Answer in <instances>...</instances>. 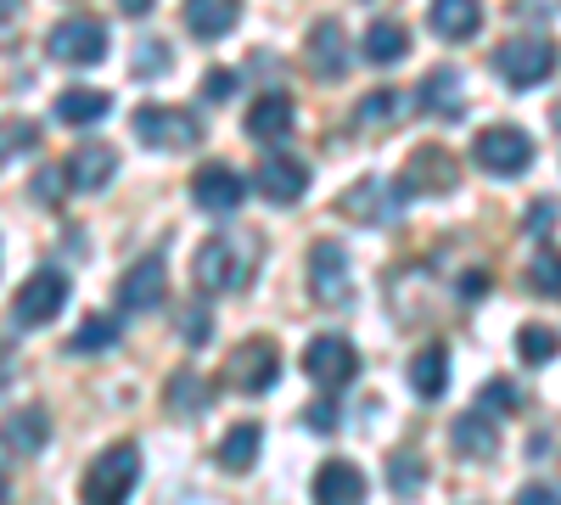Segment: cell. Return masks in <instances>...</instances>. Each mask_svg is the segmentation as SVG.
<instances>
[{
    "mask_svg": "<svg viewBox=\"0 0 561 505\" xmlns=\"http://www.w3.org/2000/svg\"><path fill=\"white\" fill-rule=\"evenodd\" d=\"M259 269V242L253 237H237V231H219L197 248V292H242Z\"/></svg>",
    "mask_w": 561,
    "mask_h": 505,
    "instance_id": "obj_1",
    "label": "cell"
},
{
    "mask_svg": "<svg viewBox=\"0 0 561 505\" xmlns=\"http://www.w3.org/2000/svg\"><path fill=\"white\" fill-rule=\"evenodd\" d=\"M135 483H140V455H135V444H113L107 455H96V467L84 472L79 500H90V505H107V500H124Z\"/></svg>",
    "mask_w": 561,
    "mask_h": 505,
    "instance_id": "obj_2",
    "label": "cell"
},
{
    "mask_svg": "<svg viewBox=\"0 0 561 505\" xmlns=\"http://www.w3.org/2000/svg\"><path fill=\"white\" fill-rule=\"evenodd\" d=\"M45 51H51L57 62H68V68H96V62L107 57V28H102L96 18L73 12V18H62V23L51 28Z\"/></svg>",
    "mask_w": 561,
    "mask_h": 505,
    "instance_id": "obj_3",
    "label": "cell"
},
{
    "mask_svg": "<svg viewBox=\"0 0 561 505\" xmlns=\"http://www.w3.org/2000/svg\"><path fill=\"white\" fill-rule=\"evenodd\" d=\"M275 377H280V348L270 337H248L225 359V382L242 393H264V388H275Z\"/></svg>",
    "mask_w": 561,
    "mask_h": 505,
    "instance_id": "obj_4",
    "label": "cell"
},
{
    "mask_svg": "<svg viewBox=\"0 0 561 505\" xmlns=\"http://www.w3.org/2000/svg\"><path fill=\"white\" fill-rule=\"evenodd\" d=\"M494 68H500L505 84H517V90L545 84L556 73V45L550 39H505L494 51Z\"/></svg>",
    "mask_w": 561,
    "mask_h": 505,
    "instance_id": "obj_5",
    "label": "cell"
},
{
    "mask_svg": "<svg viewBox=\"0 0 561 505\" xmlns=\"http://www.w3.org/2000/svg\"><path fill=\"white\" fill-rule=\"evenodd\" d=\"M135 135H140L147 147L180 152V147L203 141V124H197V113H185V107H140V113H135Z\"/></svg>",
    "mask_w": 561,
    "mask_h": 505,
    "instance_id": "obj_6",
    "label": "cell"
},
{
    "mask_svg": "<svg viewBox=\"0 0 561 505\" xmlns=\"http://www.w3.org/2000/svg\"><path fill=\"white\" fill-rule=\"evenodd\" d=\"M472 158L489 174H523L534 163V141H528L523 129H511V124H494V129H483L478 141H472Z\"/></svg>",
    "mask_w": 561,
    "mask_h": 505,
    "instance_id": "obj_7",
    "label": "cell"
},
{
    "mask_svg": "<svg viewBox=\"0 0 561 505\" xmlns=\"http://www.w3.org/2000/svg\"><path fill=\"white\" fill-rule=\"evenodd\" d=\"M62 303H68V275L62 269H34L12 298V314L23 326H45V320H57Z\"/></svg>",
    "mask_w": 561,
    "mask_h": 505,
    "instance_id": "obj_8",
    "label": "cell"
},
{
    "mask_svg": "<svg viewBox=\"0 0 561 505\" xmlns=\"http://www.w3.org/2000/svg\"><path fill=\"white\" fill-rule=\"evenodd\" d=\"M304 371H309V382H320V388H348V382L359 377V354H354L348 337H314V343L304 348Z\"/></svg>",
    "mask_w": 561,
    "mask_h": 505,
    "instance_id": "obj_9",
    "label": "cell"
},
{
    "mask_svg": "<svg viewBox=\"0 0 561 505\" xmlns=\"http://www.w3.org/2000/svg\"><path fill=\"white\" fill-rule=\"evenodd\" d=\"M304 68H309L314 79H343V73H348V34H343L337 18H320V23L309 28V39H304Z\"/></svg>",
    "mask_w": 561,
    "mask_h": 505,
    "instance_id": "obj_10",
    "label": "cell"
},
{
    "mask_svg": "<svg viewBox=\"0 0 561 505\" xmlns=\"http://www.w3.org/2000/svg\"><path fill=\"white\" fill-rule=\"evenodd\" d=\"M337 219H348V225L399 219V192L388 186V180H354V186L337 197Z\"/></svg>",
    "mask_w": 561,
    "mask_h": 505,
    "instance_id": "obj_11",
    "label": "cell"
},
{
    "mask_svg": "<svg viewBox=\"0 0 561 505\" xmlns=\"http://www.w3.org/2000/svg\"><path fill=\"white\" fill-rule=\"evenodd\" d=\"M309 292L320 303H348L354 282H348V253L337 242H314V253H309Z\"/></svg>",
    "mask_w": 561,
    "mask_h": 505,
    "instance_id": "obj_12",
    "label": "cell"
},
{
    "mask_svg": "<svg viewBox=\"0 0 561 505\" xmlns=\"http://www.w3.org/2000/svg\"><path fill=\"white\" fill-rule=\"evenodd\" d=\"M253 186H259L264 203L293 208V203L309 192V163H298V158H264L259 174H253Z\"/></svg>",
    "mask_w": 561,
    "mask_h": 505,
    "instance_id": "obj_13",
    "label": "cell"
},
{
    "mask_svg": "<svg viewBox=\"0 0 561 505\" xmlns=\"http://www.w3.org/2000/svg\"><path fill=\"white\" fill-rule=\"evenodd\" d=\"M192 197H197V208H208V214H230V208H242L248 180H242L237 169H225V163H203V169L192 174Z\"/></svg>",
    "mask_w": 561,
    "mask_h": 505,
    "instance_id": "obj_14",
    "label": "cell"
},
{
    "mask_svg": "<svg viewBox=\"0 0 561 505\" xmlns=\"http://www.w3.org/2000/svg\"><path fill=\"white\" fill-rule=\"evenodd\" d=\"M460 186V169H455V158L444 152V147H421V152H410V163H404V192L415 197V192H455Z\"/></svg>",
    "mask_w": 561,
    "mask_h": 505,
    "instance_id": "obj_15",
    "label": "cell"
},
{
    "mask_svg": "<svg viewBox=\"0 0 561 505\" xmlns=\"http://www.w3.org/2000/svg\"><path fill=\"white\" fill-rule=\"evenodd\" d=\"M62 174L73 180L79 192H102V186H113V174H118V152H113L107 141H79V147L68 152Z\"/></svg>",
    "mask_w": 561,
    "mask_h": 505,
    "instance_id": "obj_16",
    "label": "cell"
},
{
    "mask_svg": "<svg viewBox=\"0 0 561 505\" xmlns=\"http://www.w3.org/2000/svg\"><path fill=\"white\" fill-rule=\"evenodd\" d=\"M163 292H169V269H163V259H140V264H129V275L118 282V309H129V314L158 309Z\"/></svg>",
    "mask_w": 561,
    "mask_h": 505,
    "instance_id": "obj_17",
    "label": "cell"
},
{
    "mask_svg": "<svg viewBox=\"0 0 561 505\" xmlns=\"http://www.w3.org/2000/svg\"><path fill=\"white\" fill-rule=\"evenodd\" d=\"M449 444H455V455H466V461H494L500 455V427H494L489 410H472V416H460L449 427Z\"/></svg>",
    "mask_w": 561,
    "mask_h": 505,
    "instance_id": "obj_18",
    "label": "cell"
},
{
    "mask_svg": "<svg viewBox=\"0 0 561 505\" xmlns=\"http://www.w3.org/2000/svg\"><path fill=\"white\" fill-rule=\"evenodd\" d=\"M248 135H253V141H287V135H293V96H280V90L259 96L248 107Z\"/></svg>",
    "mask_w": 561,
    "mask_h": 505,
    "instance_id": "obj_19",
    "label": "cell"
},
{
    "mask_svg": "<svg viewBox=\"0 0 561 505\" xmlns=\"http://www.w3.org/2000/svg\"><path fill=\"white\" fill-rule=\"evenodd\" d=\"M242 18V0H185V28L197 39H225Z\"/></svg>",
    "mask_w": 561,
    "mask_h": 505,
    "instance_id": "obj_20",
    "label": "cell"
},
{
    "mask_svg": "<svg viewBox=\"0 0 561 505\" xmlns=\"http://www.w3.org/2000/svg\"><path fill=\"white\" fill-rule=\"evenodd\" d=\"M0 444L12 455H39L51 444V416H45V410H18V416L0 422Z\"/></svg>",
    "mask_w": 561,
    "mask_h": 505,
    "instance_id": "obj_21",
    "label": "cell"
},
{
    "mask_svg": "<svg viewBox=\"0 0 561 505\" xmlns=\"http://www.w3.org/2000/svg\"><path fill=\"white\" fill-rule=\"evenodd\" d=\"M314 500H325V505H354V500H365V472H359L354 461H325V467L314 472Z\"/></svg>",
    "mask_w": 561,
    "mask_h": 505,
    "instance_id": "obj_22",
    "label": "cell"
},
{
    "mask_svg": "<svg viewBox=\"0 0 561 505\" xmlns=\"http://www.w3.org/2000/svg\"><path fill=\"white\" fill-rule=\"evenodd\" d=\"M483 28V0H433V34L438 39H472Z\"/></svg>",
    "mask_w": 561,
    "mask_h": 505,
    "instance_id": "obj_23",
    "label": "cell"
},
{
    "mask_svg": "<svg viewBox=\"0 0 561 505\" xmlns=\"http://www.w3.org/2000/svg\"><path fill=\"white\" fill-rule=\"evenodd\" d=\"M259 444H264V427L259 422H237V427H230L225 438H219V467L225 472H248L253 461H259Z\"/></svg>",
    "mask_w": 561,
    "mask_h": 505,
    "instance_id": "obj_24",
    "label": "cell"
},
{
    "mask_svg": "<svg viewBox=\"0 0 561 505\" xmlns=\"http://www.w3.org/2000/svg\"><path fill=\"white\" fill-rule=\"evenodd\" d=\"M410 388L421 399H438L449 388V354H444V343H427V348L410 359Z\"/></svg>",
    "mask_w": 561,
    "mask_h": 505,
    "instance_id": "obj_25",
    "label": "cell"
},
{
    "mask_svg": "<svg viewBox=\"0 0 561 505\" xmlns=\"http://www.w3.org/2000/svg\"><path fill=\"white\" fill-rule=\"evenodd\" d=\"M421 107L438 113V118H460V73L455 68H433L427 79H421Z\"/></svg>",
    "mask_w": 561,
    "mask_h": 505,
    "instance_id": "obj_26",
    "label": "cell"
},
{
    "mask_svg": "<svg viewBox=\"0 0 561 505\" xmlns=\"http://www.w3.org/2000/svg\"><path fill=\"white\" fill-rule=\"evenodd\" d=\"M404 51H410V34L393 18H377V23L365 28V62L388 68V62H404Z\"/></svg>",
    "mask_w": 561,
    "mask_h": 505,
    "instance_id": "obj_27",
    "label": "cell"
},
{
    "mask_svg": "<svg viewBox=\"0 0 561 505\" xmlns=\"http://www.w3.org/2000/svg\"><path fill=\"white\" fill-rule=\"evenodd\" d=\"M107 90H90V84H79V90H62L57 96V118L62 124H96V118H107Z\"/></svg>",
    "mask_w": 561,
    "mask_h": 505,
    "instance_id": "obj_28",
    "label": "cell"
},
{
    "mask_svg": "<svg viewBox=\"0 0 561 505\" xmlns=\"http://www.w3.org/2000/svg\"><path fill=\"white\" fill-rule=\"evenodd\" d=\"M404 118V96L399 90H370L359 102V129H393Z\"/></svg>",
    "mask_w": 561,
    "mask_h": 505,
    "instance_id": "obj_29",
    "label": "cell"
},
{
    "mask_svg": "<svg viewBox=\"0 0 561 505\" xmlns=\"http://www.w3.org/2000/svg\"><path fill=\"white\" fill-rule=\"evenodd\" d=\"M208 399H214V388L197 371H180L169 382V410H174V416H197V410H208Z\"/></svg>",
    "mask_w": 561,
    "mask_h": 505,
    "instance_id": "obj_30",
    "label": "cell"
},
{
    "mask_svg": "<svg viewBox=\"0 0 561 505\" xmlns=\"http://www.w3.org/2000/svg\"><path fill=\"white\" fill-rule=\"evenodd\" d=\"M517 354H523L528 365H550V359L561 354V332H550V326H539V320H534V326L517 332Z\"/></svg>",
    "mask_w": 561,
    "mask_h": 505,
    "instance_id": "obj_31",
    "label": "cell"
},
{
    "mask_svg": "<svg viewBox=\"0 0 561 505\" xmlns=\"http://www.w3.org/2000/svg\"><path fill=\"white\" fill-rule=\"evenodd\" d=\"M528 287L545 292V298H561V253L556 248H539L534 264H528Z\"/></svg>",
    "mask_w": 561,
    "mask_h": 505,
    "instance_id": "obj_32",
    "label": "cell"
},
{
    "mask_svg": "<svg viewBox=\"0 0 561 505\" xmlns=\"http://www.w3.org/2000/svg\"><path fill=\"white\" fill-rule=\"evenodd\" d=\"M107 343H118V320H107V314H90L84 326L73 332V354H96V348H107Z\"/></svg>",
    "mask_w": 561,
    "mask_h": 505,
    "instance_id": "obj_33",
    "label": "cell"
},
{
    "mask_svg": "<svg viewBox=\"0 0 561 505\" xmlns=\"http://www.w3.org/2000/svg\"><path fill=\"white\" fill-rule=\"evenodd\" d=\"M34 141H39V129L28 118H7V124H0V163H7L12 152H28Z\"/></svg>",
    "mask_w": 561,
    "mask_h": 505,
    "instance_id": "obj_34",
    "label": "cell"
},
{
    "mask_svg": "<svg viewBox=\"0 0 561 505\" xmlns=\"http://www.w3.org/2000/svg\"><path fill=\"white\" fill-rule=\"evenodd\" d=\"M135 51H140V57H135V73H152V68L169 73V45H163V39H140Z\"/></svg>",
    "mask_w": 561,
    "mask_h": 505,
    "instance_id": "obj_35",
    "label": "cell"
},
{
    "mask_svg": "<svg viewBox=\"0 0 561 505\" xmlns=\"http://www.w3.org/2000/svg\"><path fill=\"white\" fill-rule=\"evenodd\" d=\"M180 337H185V343H208V337H214V314H208V309H185V314H180Z\"/></svg>",
    "mask_w": 561,
    "mask_h": 505,
    "instance_id": "obj_36",
    "label": "cell"
},
{
    "mask_svg": "<svg viewBox=\"0 0 561 505\" xmlns=\"http://www.w3.org/2000/svg\"><path fill=\"white\" fill-rule=\"evenodd\" d=\"M478 410H489V416H500V410H517V388H511V382H489Z\"/></svg>",
    "mask_w": 561,
    "mask_h": 505,
    "instance_id": "obj_37",
    "label": "cell"
},
{
    "mask_svg": "<svg viewBox=\"0 0 561 505\" xmlns=\"http://www.w3.org/2000/svg\"><path fill=\"white\" fill-rule=\"evenodd\" d=\"M203 96H208V102H230V96H237V73H230V68H214V73L203 79Z\"/></svg>",
    "mask_w": 561,
    "mask_h": 505,
    "instance_id": "obj_38",
    "label": "cell"
},
{
    "mask_svg": "<svg viewBox=\"0 0 561 505\" xmlns=\"http://www.w3.org/2000/svg\"><path fill=\"white\" fill-rule=\"evenodd\" d=\"M304 422H309L314 433H332V427H337V404H332V399H314V404L304 410Z\"/></svg>",
    "mask_w": 561,
    "mask_h": 505,
    "instance_id": "obj_39",
    "label": "cell"
},
{
    "mask_svg": "<svg viewBox=\"0 0 561 505\" xmlns=\"http://www.w3.org/2000/svg\"><path fill=\"white\" fill-rule=\"evenodd\" d=\"M415 478H421V472H415L410 455H393V489H399V494H410V489H415Z\"/></svg>",
    "mask_w": 561,
    "mask_h": 505,
    "instance_id": "obj_40",
    "label": "cell"
},
{
    "mask_svg": "<svg viewBox=\"0 0 561 505\" xmlns=\"http://www.w3.org/2000/svg\"><path fill=\"white\" fill-rule=\"evenodd\" d=\"M489 292V269H466V282H460V298H483Z\"/></svg>",
    "mask_w": 561,
    "mask_h": 505,
    "instance_id": "obj_41",
    "label": "cell"
},
{
    "mask_svg": "<svg viewBox=\"0 0 561 505\" xmlns=\"http://www.w3.org/2000/svg\"><path fill=\"white\" fill-rule=\"evenodd\" d=\"M517 500H523V505H550V500H556V494H550V489H545V483H534V489H523V494H517Z\"/></svg>",
    "mask_w": 561,
    "mask_h": 505,
    "instance_id": "obj_42",
    "label": "cell"
},
{
    "mask_svg": "<svg viewBox=\"0 0 561 505\" xmlns=\"http://www.w3.org/2000/svg\"><path fill=\"white\" fill-rule=\"evenodd\" d=\"M528 225H534V237H545V225H550V203H539V208H534V219H528Z\"/></svg>",
    "mask_w": 561,
    "mask_h": 505,
    "instance_id": "obj_43",
    "label": "cell"
},
{
    "mask_svg": "<svg viewBox=\"0 0 561 505\" xmlns=\"http://www.w3.org/2000/svg\"><path fill=\"white\" fill-rule=\"evenodd\" d=\"M23 7H28V0H0V23H12Z\"/></svg>",
    "mask_w": 561,
    "mask_h": 505,
    "instance_id": "obj_44",
    "label": "cell"
},
{
    "mask_svg": "<svg viewBox=\"0 0 561 505\" xmlns=\"http://www.w3.org/2000/svg\"><path fill=\"white\" fill-rule=\"evenodd\" d=\"M124 12H129V18H147V12H152V0H124Z\"/></svg>",
    "mask_w": 561,
    "mask_h": 505,
    "instance_id": "obj_45",
    "label": "cell"
},
{
    "mask_svg": "<svg viewBox=\"0 0 561 505\" xmlns=\"http://www.w3.org/2000/svg\"><path fill=\"white\" fill-rule=\"evenodd\" d=\"M0 500H7V472H0Z\"/></svg>",
    "mask_w": 561,
    "mask_h": 505,
    "instance_id": "obj_46",
    "label": "cell"
}]
</instances>
